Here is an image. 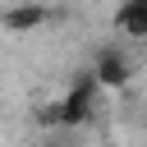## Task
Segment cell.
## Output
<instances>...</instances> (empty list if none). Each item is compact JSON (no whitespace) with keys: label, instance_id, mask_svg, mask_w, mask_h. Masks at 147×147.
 I'll return each mask as SVG.
<instances>
[{"label":"cell","instance_id":"cell-1","mask_svg":"<svg viewBox=\"0 0 147 147\" xmlns=\"http://www.w3.org/2000/svg\"><path fill=\"white\" fill-rule=\"evenodd\" d=\"M96 74H87V78H78V87L60 101V110H55V124H78V119H87V110H92V96H96Z\"/></svg>","mask_w":147,"mask_h":147},{"label":"cell","instance_id":"cell-2","mask_svg":"<svg viewBox=\"0 0 147 147\" xmlns=\"http://www.w3.org/2000/svg\"><path fill=\"white\" fill-rule=\"evenodd\" d=\"M115 32L129 37V41H147V0H119L115 9Z\"/></svg>","mask_w":147,"mask_h":147},{"label":"cell","instance_id":"cell-3","mask_svg":"<svg viewBox=\"0 0 147 147\" xmlns=\"http://www.w3.org/2000/svg\"><path fill=\"white\" fill-rule=\"evenodd\" d=\"M124 78H129V74H124V60H119L115 51H106V55L96 60V83L106 87V83H124Z\"/></svg>","mask_w":147,"mask_h":147}]
</instances>
